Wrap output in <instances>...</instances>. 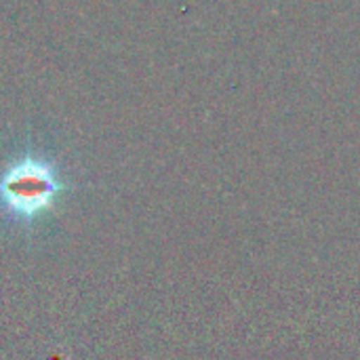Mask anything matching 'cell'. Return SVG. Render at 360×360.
<instances>
[{
    "label": "cell",
    "instance_id": "cell-1",
    "mask_svg": "<svg viewBox=\"0 0 360 360\" xmlns=\"http://www.w3.org/2000/svg\"><path fill=\"white\" fill-rule=\"evenodd\" d=\"M57 171L40 158H23L0 175V207L15 219H34L57 198Z\"/></svg>",
    "mask_w": 360,
    "mask_h": 360
}]
</instances>
